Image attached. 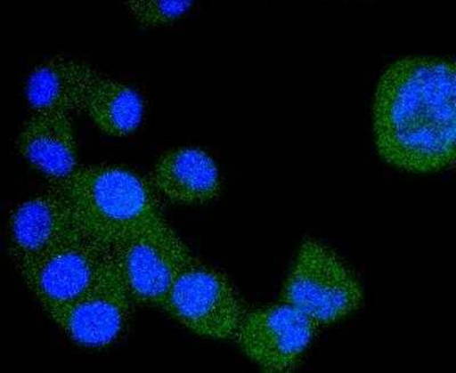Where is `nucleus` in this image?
Here are the masks:
<instances>
[{
    "instance_id": "1",
    "label": "nucleus",
    "mask_w": 456,
    "mask_h": 373,
    "mask_svg": "<svg viewBox=\"0 0 456 373\" xmlns=\"http://www.w3.org/2000/svg\"><path fill=\"white\" fill-rule=\"evenodd\" d=\"M373 128L379 153L396 168L433 173L453 166L454 62L407 56L390 64L379 80Z\"/></svg>"
},
{
    "instance_id": "2",
    "label": "nucleus",
    "mask_w": 456,
    "mask_h": 373,
    "mask_svg": "<svg viewBox=\"0 0 456 373\" xmlns=\"http://www.w3.org/2000/svg\"><path fill=\"white\" fill-rule=\"evenodd\" d=\"M50 186L69 202L81 230L109 248L169 225L150 182L117 166H79Z\"/></svg>"
},
{
    "instance_id": "3",
    "label": "nucleus",
    "mask_w": 456,
    "mask_h": 373,
    "mask_svg": "<svg viewBox=\"0 0 456 373\" xmlns=\"http://www.w3.org/2000/svg\"><path fill=\"white\" fill-rule=\"evenodd\" d=\"M281 297V302L296 307L322 327L355 312L363 302V290L336 251L319 241L307 240L297 254Z\"/></svg>"
},
{
    "instance_id": "4",
    "label": "nucleus",
    "mask_w": 456,
    "mask_h": 373,
    "mask_svg": "<svg viewBox=\"0 0 456 373\" xmlns=\"http://www.w3.org/2000/svg\"><path fill=\"white\" fill-rule=\"evenodd\" d=\"M164 310L192 334L215 340L234 339L248 313L226 275L197 258L175 280Z\"/></svg>"
},
{
    "instance_id": "5",
    "label": "nucleus",
    "mask_w": 456,
    "mask_h": 373,
    "mask_svg": "<svg viewBox=\"0 0 456 373\" xmlns=\"http://www.w3.org/2000/svg\"><path fill=\"white\" fill-rule=\"evenodd\" d=\"M110 248L84 231L19 270L28 289L50 316L84 295L107 266Z\"/></svg>"
},
{
    "instance_id": "6",
    "label": "nucleus",
    "mask_w": 456,
    "mask_h": 373,
    "mask_svg": "<svg viewBox=\"0 0 456 373\" xmlns=\"http://www.w3.org/2000/svg\"><path fill=\"white\" fill-rule=\"evenodd\" d=\"M134 303L164 308L179 273L195 259L170 225L110 247Z\"/></svg>"
},
{
    "instance_id": "7",
    "label": "nucleus",
    "mask_w": 456,
    "mask_h": 373,
    "mask_svg": "<svg viewBox=\"0 0 456 373\" xmlns=\"http://www.w3.org/2000/svg\"><path fill=\"white\" fill-rule=\"evenodd\" d=\"M135 305L110 254L100 278L79 298L48 318L81 346H109L127 327Z\"/></svg>"
},
{
    "instance_id": "8",
    "label": "nucleus",
    "mask_w": 456,
    "mask_h": 373,
    "mask_svg": "<svg viewBox=\"0 0 456 373\" xmlns=\"http://www.w3.org/2000/svg\"><path fill=\"white\" fill-rule=\"evenodd\" d=\"M317 328L296 307L281 302L248 312L234 340L263 371L290 372L298 366Z\"/></svg>"
},
{
    "instance_id": "9",
    "label": "nucleus",
    "mask_w": 456,
    "mask_h": 373,
    "mask_svg": "<svg viewBox=\"0 0 456 373\" xmlns=\"http://www.w3.org/2000/svg\"><path fill=\"white\" fill-rule=\"evenodd\" d=\"M80 231L70 205L51 186L47 192L24 201L8 221V250L16 270Z\"/></svg>"
},
{
    "instance_id": "10",
    "label": "nucleus",
    "mask_w": 456,
    "mask_h": 373,
    "mask_svg": "<svg viewBox=\"0 0 456 373\" xmlns=\"http://www.w3.org/2000/svg\"><path fill=\"white\" fill-rule=\"evenodd\" d=\"M72 116L32 111L16 140V149L48 183L67 180L79 168Z\"/></svg>"
},
{
    "instance_id": "11",
    "label": "nucleus",
    "mask_w": 456,
    "mask_h": 373,
    "mask_svg": "<svg viewBox=\"0 0 456 373\" xmlns=\"http://www.w3.org/2000/svg\"><path fill=\"white\" fill-rule=\"evenodd\" d=\"M149 182L159 196L177 205L207 204L221 192L217 166L209 154L197 148L162 154Z\"/></svg>"
},
{
    "instance_id": "12",
    "label": "nucleus",
    "mask_w": 456,
    "mask_h": 373,
    "mask_svg": "<svg viewBox=\"0 0 456 373\" xmlns=\"http://www.w3.org/2000/svg\"><path fill=\"white\" fill-rule=\"evenodd\" d=\"M95 69L79 61L54 58L45 61L28 75L26 96L32 111L84 112L86 95Z\"/></svg>"
},
{
    "instance_id": "13",
    "label": "nucleus",
    "mask_w": 456,
    "mask_h": 373,
    "mask_svg": "<svg viewBox=\"0 0 456 373\" xmlns=\"http://www.w3.org/2000/svg\"><path fill=\"white\" fill-rule=\"evenodd\" d=\"M84 112L102 133L127 137L140 127L144 102L135 89L96 71L86 95Z\"/></svg>"
},
{
    "instance_id": "14",
    "label": "nucleus",
    "mask_w": 456,
    "mask_h": 373,
    "mask_svg": "<svg viewBox=\"0 0 456 373\" xmlns=\"http://www.w3.org/2000/svg\"><path fill=\"white\" fill-rule=\"evenodd\" d=\"M130 14L146 28L170 26L192 7L189 0H133L126 3Z\"/></svg>"
}]
</instances>
